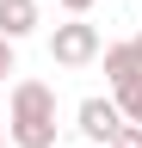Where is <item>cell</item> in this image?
<instances>
[{"label": "cell", "instance_id": "2", "mask_svg": "<svg viewBox=\"0 0 142 148\" xmlns=\"http://www.w3.org/2000/svg\"><path fill=\"white\" fill-rule=\"evenodd\" d=\"M105 56V37L99 25H86V18H68V25L49 31V62L56 68H86V62H99Z\"/></svg>", "mask_w": 142, "mask_h": 148}, {"label": "cell", "instance_id": "8", "mask_svg": "<svg viewBox=\"0 0 142 148\" xmlns=\"http://www.w3.org/2000/svg\"><path fill=\"white\" fill-rule=\"evenodd\" d=\"M6 74H19V68H12V37H0V86H6Z\"/></svg>", "mask_w": 142, "mask_h": 148}, {"label": "cell", "instance_id": "3", "mask_svg": "<svg viewBox=\"0 0 142 148\" xmlns=\"http://www.w3.org/2000/svg\"><path fill=\"white\" fill-rule=\"evenodd\" d=\"M123 123H130V117H123V105L111 99V92H105V99L93 92V99H80V111H74V130H80V136L93 142V148H111Z\"/></svg>", "mask_w": 142, "mask_h": 148}, {"label": "cell", "instance_id": "5", "mask_svg": "<svg viewBox=\"0 0 142 148\" xmlns=\"http://www.w3.org/2000/svg\"><path fill=\"white\" fill-rule=\"evenodd\" d=\"M37 31V0H0V37H31Z\"/></svg>", "mask_w": 142, "mask_h": 148}, {"label": "cell", "instance_id": "4", "mask_svg": "<svg viewBox=\"0 0 142 148\" xmlns=\"http://www.w3.org/2000/svg\"><path fill=\"white\" fill-rule=\"evenodd\" d=\"M99 62H105V80H111V92H117V86H130L136 74H142V49H136V43H105V56H99Z\"/></svg>", "mask_w": 142, "mask_h": 148}, {"label": "cell", "instance_id": "10", "mask_svg": "<svg viewBox=\"0 0 142 148\" xmlns=\"http://www.w3.org/2000/svg\"><path fill=\"white\" fill-rule=\"evenodd\" d=\"M130 43H136V49H142V31H136V37H130Z\"/></svg>", "mask_w": 142, "mask_h": 148}, {"label": "cell", "instance_id": "11", "mask_svg": "<svg viewBox=\"0 0 142 148\" xmlns=\"http://www.w3.org/2000/svg\"><path fill=\"white\" fill-rule=\"evenodd\" d=\"M0 142H6V130H0Z\"/></svg>", "mask_w": 142, "mask_h": 148}, {"label": "cell", "instance_id": "1", "mask_svg": "<svg viewBox=\"0 0 142 148\" xmlns=\"http://www.w3.org/2000/svg\"><path fill=\"white\" fill-rule=\"evenodd\" d=\"M6 142H12V148H56V86H43V80H12Z\"/></svg>", "mask_w": 142, "mask_h": 148}, {"label": "cell", "instance_id": "12", "mask_svg": "<svg viewBox=\"0 0 142 148\" xmlns=\"http://www.w3.org/2000/svg\"><path fill=\"white\" fill-rule=\"evenodd\" d=\"M136 6H142V0H136Z\"/></svg>", "mask_w": 142, "mask_h": 148}, {"label": "cell", "instance_id": "7", "mask_svg": "<svg viewBox=\"0 0 142 148\" xmlns=\"http://www.w3.org/2000/svg\"><path fill=\"white\" fill-rule=\"evenodd\" d=\"M111 148H142V123H123V130H117V142H111Z\"/></svg>", "mask_w": 142, "mask_h": 148}, {"label": "cell", "instance_id": "6", "mask_svg": "<svg viewBox=\"0 0 142 148\" xmlns=\"http://www.w3.org/2000/svg\"><path fill=\"white\" fill-rule=\"evenodd\" d=\"M111 99L123 105V117H130V123H142V74H136V80H130V86H117V92H111Z\"/></svg>", "mask_w": 142, "mask_h": 148}, {"label": "cell", "instance_id": "9", "mask_svg": "<svg viewBox=\"0 0 142 148\" xmlns=\"http://www.w3.org/2000/svg\"><path fill=\"white\" fill-rule=\"evenodd\" d=\"M62 12H68V18H86V12H93V0H62Z\"/></svg>", "mask_w": 142, "mask_h": 148}]
</instances>
